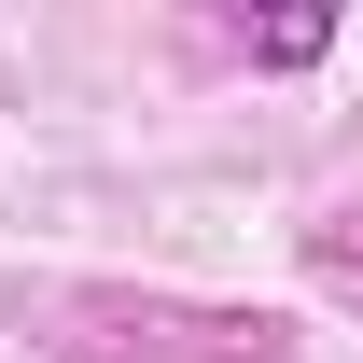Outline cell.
I'll list each match as a JSON object with an SVG mask.
<instances>
[{"label":"cell","mask_w":363,"mask_h":363,"mask_svg":"<svg viewBox=\"0 0 363 363\" xmlns=\"http://www.w3.org/2000/svg\"><path fill=\"white\" fill-rule=\"evenodd\" d=\"M238 56L252 70H308V56H335V14H238Z\"/></svg>","instance_id":"obj_1"}]
</instances>
